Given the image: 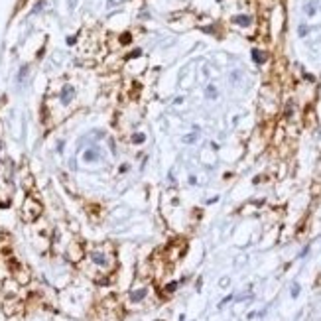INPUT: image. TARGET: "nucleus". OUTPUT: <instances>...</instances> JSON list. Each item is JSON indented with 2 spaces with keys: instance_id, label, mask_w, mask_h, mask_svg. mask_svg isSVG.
<instances>
[{
  "instance_id": "obj_1",
  "label": "nucleus",
  "mask_w": 321,
  "mask_h": 321,
  "mask_svg": "<svg viewBox=\"0 0 321 321\" xmlns=\"http://www.w3.org/2000/svg\"><path fill=\"white\" fill-rule=\"evenodd\" d=\"M91 260H93L95 264H99V266H107L109 264V258H107V256L104 254H101V252H93V254H91Z\"/></svg>"
},
{
  "instance_id": "obj_2",
  "label": "nucleus",
  "mask_w": 321,
  "mask_h": 321,
  "mask_svg": "<svg viewBox=\"0 0 321 321\" xmlns=\"http://www.w3.org/2000/svg\"><path fill=\"white\" fill-rule=\"evenodd\" d=\"M71 99H73V87H71V85H65V87H63V91H61V101H63V104L71 103Z\"/></svg>"
},
{
  "instance_id": "obj_3",
  "label": "nucleus",
  "mask_w": 321,
  "mask_h": 321,
  "mask_svg": "<svg viewBox=\"0 0 321 321\" xmlns=\"http://www.w3.org/2000/svg\"><path fill=\"white\" fill-rule=\"evenodd\" d=\"M146 293H148L146 288H140L138 292H132L130 293V302H142V299L146 298Z\"/></svg>"
},
{
  "instance_id": "obj_4",
  "label": "nucleus",
  "mask_w": 321,
  "mask_h": 321,
  "mask_svg": "<svg viewBox=\"0 0 321 321\" xmlns=\"http://www.w3.org/2000/svg\"><path fill=\"white\" fill-rule=\"evenodd\" d=\"M83 158H85V162H95L97 158H99V150H97V148H91V150H87L85 154H83Z\"/></svg>"
},
{
  "instance_id": "obj_5",
  "label": "nucleus",
  "mask_w": 321,
  "mask_h": 321,
  "mask_svg": "<svg viewBox=\"0 0 321 321\" xmlns=\"http://www.w3.org/2000/svg\"><path fill=\"white\" fill-rule=\"evenodd\" d=\"M252 59H254V61L260 65V63L266 61V53H262L260 49H252Z\"/></svg>"
},
{
  "instance_id": "obj_6",
  "label": "nucleus",
  "mask_w": 321,
  "mask_h": 321,
  "mask_svg": "<svg viewBox=\"0 0 321 321\" xmlns=\"http://www.w3.org/2000/svg\"><path fill=\"white\" fill-rule=\"evenodd\" d=\"M232 22L238 24V26H250V18H248V16H235Z\"/></svg>"
},
{
  "instance_id": "obj_7",
  "label": "nucleus",
  "mask_w": 321,
  "mask_h": 321,
  "mask_svg": "<svg viewBox=\"0 0 321 321\" xmlns=\"http://www.w3.org/2000/svg\"><path fill=\"white\" fill-rule=\"evenodd\" d=\"M144 140H146V136H144V134H134V138H132L134 144H142Z\"/></svg>"
},
{
  "instance_id": "obj_8",
  "label": "nucleus",
  "mask_w": 321,
  "mask_h": 321,
  "mask_svg": "<svg viewBox=\"0 0 321 321\" xmlns=\"http://www.w3.org/2000/svg\"><path fill=\"white\" fill-rule=\"evenodd\" d=\"M207 95L211 97V99H215V97H217V91H215V87H213V85L207 87Z\"/></svg>"
},
{
  "instance_id": "obj_9",
  "label": "nucleus",
  "mask_w": 321,
  "mask_h": 321,
  "mask_svg": "<svg viewBox=\"0 0 321 321\" xmlns=\"http://www.w3.org/2000/svg\"><path fill=\"white\" fill-rule=\"evenodd\" d=\"M298 293H299V286H298V284H293V286H292V296H293V298H298Z\"/></svg>"
},
{
  "instance_id": "obj_10",
  "label": "nucleus",
  "mask_w": 321,
  "mask_h": 321,
  "mask_svg": "<svg viewBox=\"0 0 321 321\" xmlns=\"http://www.w3.org/2000/svg\"><path fill=\"white\" fill-rule=\"evenodd\" d=\"M175 286H177V284H175V282H171V284H168L165 288H168V292H174V290H175Z\"/></svg>"
},
{
  "instance_id": "obj_11",
  "label": "nucleus",
  "mask_w": 321,
  "mask_h": 321,
  "mask_svg": "<svg viewBox=\"0 0 321 321\" xmlns=\"http://www.w3.org/2000/svg\"><path fill=\"white\" fill-rule=\"evenodd\" d=\"M305 34H307V28L305 26H299V36H305Z\"/></svg>"
},
{
  "instance_id": "obj_12",
  "label": "nucleus",
  "mask_w": 321,
  "mask_h": 321,
  "mask_svg": "<svg viewBox=\"0 0 321 321\" xmlns=\"http://www.w3.org/2000/svg\"><path fill=\"white\" fill-rule=\"evenodd\" d=\"M305 12H307V14H313L315 10H313V6H307V8H305Z\"/></svg>"
},
{
  "instance_id": "obj_13",
  "label": "nucleus",
  "mask_w": 321,
  "mask_h": 321,
  "mask_svg": "<svg viewBox=\"0 0 321 321\" xmlns=\"http://www.w3.org/2000/svg\"><path fill=\"white\" fill-rule=\"evenodd\" d=\"M0 148H2V142H0Z\"/></svg>"
}]
</instances>
